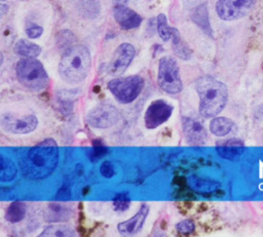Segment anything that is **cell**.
<instances>
[{
    "mask_svg": "<svg viewBox=\"0 0 263 237\" xmlns=\"http://www.w3.org/2000/svg\"><path fill=\"white\" fill-rule=\"evenodd\" d=\"M59 161V148L54 140L46 139L23 156L20 165L24 175L31 180L45 179L52 173Z\"/></svg>",
    "mask_w": 263,
    "mask_h": 237,
    "instance_id": "1",
    "label": "cell"
},
{
    "mask_svg": "<svg viewBox=\"0 0 263 237\" xmlns=\"http://www.w3.org/2000/svg\"><path fill=\"white\" fill-rule=\"evenodd\" d=\"M195 89L199 96L201 116L212 118L224 109L228 98V90L224 83L210 75H204L195 82Z\"/></svg>",
    "mask_w": 263,
    "mask_h": 237,
    "instance_id": "2",
    "label": "cell"
},
{
    "mask_svg": "<svg viewBox=\"0 0 263 237\" xmlns=\"http://www.w3.org/2000/svg\"><path fill=\"white\" fill-rule=\"evenodd\" d=\"M91 66V56L84 45L68 47L59 64L61 78L70 84L79 83L85 79Z\"/></svg>",
    "mask_w": 263,
    "mask_h": 237,
    "instance_id": "3",
    "label": "cell"
},
{
    "mask_svg": "<svg viewBox=\"0 0 263 237\" xmlns=\"http://www.w3.org/2000/svg\"><path fill=\"white\" fill-rule=\"evenodd\" d=\"M15 74L24 87L35 92L45 89L49 82L43 65L33 57L20 60L15 65Z\"/></svg>",
    "mask_w": 263,
    "mask_h": 237,
    "instance_id": "4",
    "label": "cell"
},
{
    "mask_svg": "<svg viewBox=\"0 0 263 237\" xmlns=\"http://www.w3.org/2000/svg\"><path fill=\"white\" fill-rule=\"evenodd\" d=\"M143 87L144 80L139 75L115 78L108 83V89L122 104L134 102L141 93Z\"/></svg>",
    "mask_w": 263,
    "mask_h": 237,
    "instance_id": "5",
    "label": "cell"
},
{
    "mask_svg": "<svg viewBox=\"0 0 263 237\" xmlns=\"http://www.w3.org/2000/svg\"><path fill=\"white\" fill-rule=\"evenodd\" d=\"M158 84L163 91L170 94L179 93L183 88L179 67L171 56H163L159 61Z\"/></svg>",
    "mask_w": 263,
    "mask_h": 237,
    "instance_id": "6",
    "label": "cell"
},
{
    "mask_svg": "<svg viewBox=\"0 0 263 237\" xmlns=\"http://www.w3.org/2000/svg\"><path fill=\"white\" fill-rule=\"evenodd\" d=\"M119 111L110 104H100L93 108L86 116V122L95 128H108L118 122Z\"/></svg>",
    "mask_w": 263,
    "mask_h": 237,
    "instance_id": "7",
    "label": "cell"
},
{
    "mask_svg": "<svg viewBox=\"0 0 263 237\" xmlns=\"http://www.w3.org/2000/svg\"><path fill=\"white\" fill-rule=\"evenodd\" d=\"M256 0H219L216 4L218 16L224 21H233L245 16Z\"/></svg>",
    "mask_w": 263,
    "mask_h": 237,
    "instance_id": "8",
    "label": "cell"
},
{
    "mask_svg": "<svg viewBox=\"0 0 263 237\" xmlns=\"http://www.w3.org/2000/svg\"><path fill=\"white\" fill-rule=\"evenodd\" d=\"M1 127L10 133H29L38 125V119L34 115L15 117L13 114H3L0 120Z\"/></svg>",
    "mask_w": 263,
    "mask_h": 237,
    "instance_id": "9",
    "label": "cell"
},
{
    "mask_svg": "<svg viewBox=\"0 0 263 237\" xmlns=\"http://www.w3.org/2000/svg\"><path fill=\"white\" fill-rule=\"evenodd\" d=\"M173 113V107L162 100L152 102L145 112V125L153 129L164 123Z\"/></svg>",
    "mask_w": 263,
    "mask_h": 237,
    "instance_id": "10",
    "label": "cell"
},
{
    "mask_svg": "<svg viewBox=\"0 0 263 237\" xmlns=\"http://www.w3.org/2000/svg\"><path fill=\"white\" fill-rule=\"evenodd\" d=\"M136 54L135 47L129 43L120 44L113 53L112 60L108 65L109 72L112 75L122 74L129 66Z\"/></svg>",
    "mask_w": 263,
    "mask_h": 237,
    "instance_id": "11",
    "label": "cell"
},
{
    "mask_svg": "<svg viewBox=\"0 0 263 237\" xmlns=\"http://www.w3.org/2000/svg\"><path fill=\"white\" fill-rule=\"evenodd\" d=\"M182 126L188 143L192 145H201L205 142L206 129L200 120L192 117H183Z\"/></svg>",
    "mask_w": 263,
    "mask_h": 237,
    "instance_id": "12",
    "label": "cell"
},
{
    "mask_svg": "<svg viewBox=\"0 0 263 237\" xmlns=\"http://www.w3.org/2000/svg\"><path fill=\"white\" fill-rule=\"evenodd\" d=\"M113 16L117 24L125 30L136 29L142 23V17L126 5H118L113 7Z\"/></svg>",
    "mask_w": 263,
    "mask_h": 237,
    "instance_id": "13",
    "label": "cell"
},
{
    "mask_svg": "<svg viewBox=\"0 0 263 237\" xmlns=\"http://www.w3.org/2000/svg\"><path fill=\"white\" fill-rule=\"evenodd\" d=\"M148 213H149V206L146 203H143L133 218L118 224L117 226L118 232L122 235L137 234L142 229Z\"/></svg>",
    "mask_w": 263,
    "mask_h": 237,
    "instance_id": "14",
    "label": "cell"
},
{
    "mask_svg": "<svg viewBox=\"0 0 263 237\" xmlns=\"http://www.w3.org/2000/svg\"><path fill=\"white\" fill-rule=\"evenodd\" d=\"M246 150L243 143L237 139L219 141L216 144L217 153L224 159L234 160L239 158Z\"/></svg>",
    "mask_w": 263,
    "mask_h": 237,
    "instance_id": "15",
    "label": "cell"
},
{
    "mask_svg": "<svg viewBox=\"0 0 263 237\" xmlns=\"http://www.w3.org/2000/svg\"><path fill=\"white\" fill-rule=\"evenodd\" d=\"M193 22L209 36H213V31L211 28L210 19H209V12L206 8V4L202 3L197 6L192 14Z\"/></svg>",
    "mask_w": 263,
    "mask_h": 237,
    "instance_id": "16",
    "label": "cell"
},
{
    "mask_svg": "<svg viewBox=\"0 0 263 237\" xmlns=\"http://www.w3.org/2000/svg\"><path fill=\"white\" fill-rule=\"evenodd\" d=\"M188 185L191 189L199 193H211L220 188V184L218 182L204 180L195 175H191L188 179Z\"/></svg>",
    "mask_w": 263,
    "mask_h": 237,
    "instance_id": "17",
    "label": "cell"
},
{
    "mask_svg": "<svg viewBox=\"0 0 263 237\" xmlns=\"http://www.w3.org/2000/svg\"><path fill=\"white\" fill-rule=\"evenodd\" d=\"M234 126V122L226 117H214L210 123V130L217 136L228 134Z\"/></svg>",
    "mask_w": 263,
    "mask_h": 237,
    "instance_id": "18",
    "label": "cell"
},
{
    "mask_svg": "<svg viewBox=\"0 0 263 237\" xmlns=\"http://www.w3.org/2000/svg\"><path fill=\"white\" fill-rule=\"evenodd\" d=\"M14 52L24 57H36L41 53V47L26 39H20L14 44Z\"/></svg>",
    "mask_w": 263,
    "mask_h": 237,
    "instance_id": "19",
    "label": "cell"
},
{
    "mask_svg": "<svg viewBox=\"0 0 263 237\" xmlns=\"http://www.w3.org/2000/svg\"><path fill=\"white\" fill-rule=\"evenodd\" d=\"M172 47L177 56L182 60H189L191 56V51L187 44L182 40L179 31L176 28H172Z\"/></svg>",
    "mask_w": 263,
    "mask_h": 237,
    "instance_id": "20",
    "label": "cell"
},
{
    "mask_svg": "<svg viewBox=\"0 0 263 237\" xmlns=\"http://www.w3.org/2000/svg\"><path fill=\"white\" fill-rule=\"evenodd\" d=\"M75 230L71 228L68 225L64 224H58V225H50L44 229V231L39 235L42 237H58V236H67V237H72L75 236Z\"/></svg>",
    "mask_w": 263,
    "mask_h": 237,
    "instance_id": "21",
    "label": "cell"
},
{
    "mask_svg": "<svg viewBox=\"0 0 263 237\" xmlns=\"http://www.w3.org/2000/svg\"><path fill=\"white\" fill-rule=\"evenodd\" d=\"M26 214V205L21 201H14L9 204L5 212V220L9 223L21 222Z\"/></svg>",
    "mask_w": 263,
    "mask_h": 237,
    "instance_id": "22",
    "label": "cell"
},
{
    "mask_svg": "<svg viewBox=\"0 0 263 237\" xmlns=\"http://www.w3.org/2000/svg\"><path fill=\"white\" fill-rule=\"evenodd\" d=\"M0 181L5 183V182H10L16 176V166L15 164L7 157L1 155L0 158Z\"/></svg>",
    "mask_w": 263,
    "mask_h": 237,
    "instance_id": "23",
    "label": "cell"
},
{
    "mask_svg": "<svg viewBox=\"0 0 263 237\" xmlns=\"http://www.w3.org/2000/svg\"><path fill=\"white\" fill-rule=\"evenodd\" d=\"M157 32L163 41H167L172 38V28L168 27L166 16L163 13L157 16Z\"/></svg>",
    "mask_w": 263,
    "mask_h": 237,
    "instance_id": "24",
    "label": "cell"
},
{
    "mask_svg": "<svg viewBox=\"0 0 263 237\" xmlns=\"http://www.w3.org/2000/svg\"><path fill=\"white\" fill-rule=\"evenodd\" d=\"M129 204H130V199L126 194L120 193V194H117L113 198V205H114L115 210L124 211L128 208Z\"/></svg>",
    "mask_w": 263,
    "mask_h": 237,
    "instance_id": "25",
    "label": "cell"
},
{
    "mask_svg": "<svg viewBox=\"0 0 263 237\" xmlns=\"http://www.w3.org/2000/svg\"><path fill=\"white\" fill-rule=\"evenodd\" d=\"M176 228L181 233H191L195 229V225L191 220H184L176 225Z\"/></svg>",
    "mask_w": 263,
    "mask_h": 237,
    "instance_id": "26",
    "label": "cell"
},
{
    "mask_svg": "<svg viewBox=\"0 0 263 237\" xmlns=\"http://www.w3.org/2000/svg\"><path fill=\"white\" fill-rule=\"evenodd\" d=\"M100 172L104 177L110 179L115 174V169L113 164L110 161H105L102 163L101 167H100Z\"/></svg>",
    "mask_w": 263,
    "mask_h": 237,
    "instance_id": "27",
    "label": "cell"
},
{
    "mask_svg": "<svg viewBox=\"0 0 263 237\" xmlns=\"http://www.w3.org/2000/svg\"><path fill=\"white\" fill-rule=\"evenodd\" d=\"M42 33H43V28L38 25H30L29 27L26 28V34L31 39L40 37L42 35Z\"/></svg>",
    "mask_w": 263,
    "mask_h": 237,
    "instance_id": "28",
    "label": "cell"
},
{
    "mask_svg": "<svg viewBox=\"0 0 263 237\" xmlns=\"http://www.w3.org/2000/svg\"><path fill=\"white\" fill-rule=\"evenodd\" d=\"M92 149H93L92 154L96 158H101V156L104 155L108 151L107 148L103 144H101L100 142H95Z\"/></svg>",
    "mask_w": 263,
    "mask_h": 237,
    "instance_id": "29",
    "label": "cell"
},
{
    "mask_svg": "<svg viewBox=\"0 0 263 237\" xmlns=\"http://www.w3.org/2000/svg\"><path fill=\"white\" fill-rule=\"evenodd\" d=\"M255 117L259 120H263V104L259 105L255 110Z\"/></svg>",
    "mask_w": 263,
    "mask_h": 237,
    "instance_id": "30",
    "label": "cell"
},
{
    "mask_svg": "<svg viewBox=\"0 0 263 237\" xmlns=\"http://www.w3.org/2000/svg\"><path fill=\"white\" fill-rule=\"evenodd\" d=\"M112 1H113V5H114V6L126 5V4H127V0H112Z\"/></svg>",
    "mask_w": 263,
    "mask_h": 237,
    "instance_id": "31",
    "label": "cell"
},
{
    "mask_svg": "<svg viewBox=\"0 0 263 237\" xmlns=\"http://www.w3.org/2000/svg\"><path fill=\"white\" fill-rule=\"evenodd\" d=\"M0 8H1V15H3L5 13V11H6V8H8V6L4 5V4H1Z\"/></svg>",
    "mask_w": 263,
    "mask_h": 237,
    "instance_id": "32",
    "label": "cell"
},
{
    "mask_svg": "<svg viewBox=\"0 0 263 237\" xmlns=\"http://www.w3.org/2000/svg\"><path fill=\"white\" fill-rule=\"evenodd\" d=\"M1 1H3V0H1Z\"/></svg>",
    "mask_w": 263,
    "mask_h": 237,
    "instance_id": "33",
    "label": "cell"
}]
</instances>
